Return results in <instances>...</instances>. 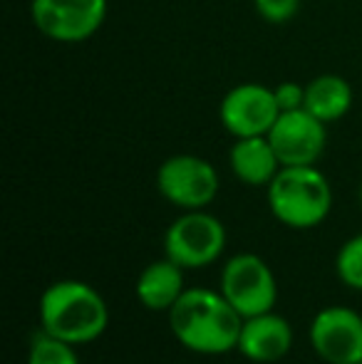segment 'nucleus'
<instances>
[{
	"mask_svg": "<svg viewBox=\"0 0 362 364\" xmlns=\"http://www.w3.org/2000/svg\"><path fill=\"white\" fill-rule=\"evenodd\" d=\"M169 327L196 355H226L238 347L243 317L221 292L188 288L169 310Z\"/></svg>",
	"mask_w": 362,
	"mask_h": 364,
	"instance_id": "f257e3e1",
	"label": "nucleus"
},
{
	"mask_svg": "<svg viewBox=\"0 0 362 364\" xmlns=\"http://www.w3.org/2000/svg\"><path fill=\"white\" fill-rule=\"evenodd\" d=\"M110 307L100 290L82 280H58L40 297V330L70 345H87L105 335Z\"/></svg>",
	"mask_w": 362,
	"mask_h": 364,
	"instance_id": "f03ea898",
	"label": "nucleus"
},
{
	"mask_svg": "<svg viewBox=\"0 0 362 364\" xmlns=\"http://www.w3.org/2000/svg\"><path fill=\"white\" fill-rule=\"evenodd\" d=\"M266 191L273 218L288 228H315L333 208V188L318 166H280Z\"/></svg>",
	"mask_w": 362,
	"mask_h": 364,
	"instance_id": "7ed1b4c3",
	"label": "nucleus"
},
{
	"mask_svg": "<svg viewBox=\"0 0 362 364\" xmlns=\"http://www.w3.org/2000/svg\"><path fill=\"white\" fill-rule=\"evenodd\" d=\"M159 193L181 211H201L218 196V171L211 161L196 154H174L156 171Z\"/></svg>",
	"mask_w": 362,
	"mask_h": 364,
	"instance_id": "20e7f679",
	"label": "nucleus"
},
{
	"mask_svg": "<svg viewBox=\"0 0 362 364\" xmlns=\"http://www.w3.org/2000/svg\"><path fill=\"white\" fill-rule=\"evenodd\" d=\"M226 248V228L213 213L183 211L174 223L166 228L164 250L183 270L206 268Z\"/></svg>",
	"mask_w": 362,
	"mask_h": 364,
	"instance_id": "39448f33",
	"label": "nucleus"
},
{
	"mask_svg": "<svg viewBox=\"0 0 362 364\" xmlns=\"http://www.w3.org/2000/svg\"><path fill=\"white\" fill-rule=\"evenodd\" d=\"M221 292L241 317H253L271 312L278 300V283L273 270L256 253H238L223 265Z\"/></svg>",
	"mask_w": 362,
	"mask_h": 364,
	"instance_id": "423d86ee",
	"label": "nucleus"
},
{
	"mask_svg": "<svg viewBox=\"0 0 362 364\" xmlns=\"http://www.w3.org/2000/svg\"><path fill=\"white\" fill-rule=\"evenodd\" d=\"M30 18L53 43H85L107 20V0H33Z\"/></svg>",
	"mask_w": 362,
	"mask_h": 364,
	"instance_id": "0eeeda50",
	"label": "nucleus"
},
{
	"mask_svg": "<svg viewBox=\"0 0 362 364\" xmlns=\"http://www.w3.org/2000/svg\"><path fill=\"white\" fill-rule=\"evenodd\" d=\"M278 114L280 109L273 87L258 85V82H243L231 87L218 105V119L233 139L268 136Z\"/></svg>",
	"mask_w": 362,
	"mask_h": 364,
	"instance_id": "6e6552de",
	"label": "nucleus"
},
{
	"mask_svg": "<svg viewBox=\"0 0 362 364\" xmlns=\"http://www.w3.org/2000/svg\"><path fill=\"white\" fill-rule=\"evenodd\" d=\"M310 347L328 364L362 362V317L353 307L333 305L320 310L310 322Z\"/></svg>",
	"mask_w": 362,
	"mask_h": 364,
	"instance_id": "1a4fd4ad",
	"label": "nucleus"
},
{
	"mask_svg": "<svg viewBox=\"0 0 362 364\" xmlns=\"http://www.w3.org/2000/svg\"><path fill=\"white\" fill-rule=\"evenodd\" d=\"M280 166H315L328 146V124L308 109L280 112L268 132Z\"/></svg>",
	"mask_w": 362,
	"mask_h": 364,
	"instance_id": "9d476101",
	"label": "nucleus"
},
{
	"mask_svg": "<svg viewBox=\"0 0 362 364\" xmlns=\"http://www.w3.org/2000/svg\"><path fill=\"white\" fill-rule=\"evenodd\" d=\"M290 347H293V327L278 312L271 310L243 320L236 350L246 360L261 364L278 362L288 355Z\"/></svg>",
	"mask_w": 362,
	"mask_h": 364,
	"instance_id": "9b49d317",
	"label": "nucleus"
},
{
	"mask_svg": "<svg viewBox=\"0 0 362 364\" xmlns=\"http://www.w3.org/2000/svg\"><path fill=\"white\" fill-rule=\"evenodd\" d=\"M228 166L233 176L246 186H268L280 171L278 154L268 136H243L228 151Z\"/></svg>",
	"mask_w": 362,
	"mask_h": 364,
	"instance_id": "f8f14e48",
	"label": "nucleus"
},
{
	"mask_svg": "<svg viewBox=\"0 0 362 364\" xmlns=\"http://www.w3.org/2000/svg\"><path fill=\"white\" fill-rule=\"evenodd\" d=\"M183 268L171 258L149 263L137 278V300L151 312H169L183 295Z\"/></svg>",
	"mask_w": 362,
	"mask_h": 364,
	"instance_id": "ddd939ff",
	"label": "nucleus"
},
{
	"mask_svg": "<svg viewBox=\"0 0 362 364\" xmlns=\"http://www.w3.org/2000/svg\"><path fill=\"white\" fill-rule=\"evenodd\" d=\"M353 87L340 75H320L305 85V107L320 122L343 119L353 107Z\"/></svg>",
	"mask_w": 362,
	"mask_h": 364,
	"instance_id": "4468645a",
	"label": "nucleus"
},
{
	"mask_svg": "<svg viewBox=\"0 0 362 364\" xmlns=\"http://www.w3.org/2000/svg\"><path fill=\"white\" fill-rule=\"evenodd\" d=\"M28 364H80V357L75 352V345L40 330L30 342Z\"/></svg>",
	"mask_w": 362,
	"mask_h": 364,
	"instance_id": "2eb2a0df",
	"label": "nucleus"
},
{
	"mask_svg": "<svg viewBox=\"0 0 362 364\" xmlns=\"http://www.w3.org/2000/svg\"><path fill=\"white\" fill-rule=\"evenodd\" d=\"M335 273L348 288L362 290V233L345 240L335 258Z\"/></svg>",
	"mask_w": 362,
	"mask_h": 364,
	"instance_id": "dca6fc26",
	"label": "nucleus"
},
{
	"mask_svg": "<svg viewBox=\"0 0 362 364\" xmlns=\"http://www.w3.org/2000/svg\"><path fill=\"white\" fill-rule=\"evenodd\" d=\"M253 8L266 23L285 25L300 10V0H253Z\"/></svg>",
	"mask_w": 362,
	"mask_h": 364,
	"instance_id": "f3484780",
	"label": "nucleus"
},
{
	"mask_svg": "<svg viewBox=\"0 0 362 364\" xmlns=\"http://www.w3.org/2000/svg\"><path fill=\"white\" fill-rule=\"evenodd\" d=\"M273 95L280 112H295L305 107V87L298 82H280L278 87H273Z\"/></svg>",
	"mask_w": 362,
	"mask_h": 364,
	"instance_id": "a211bd4d",
	"label": "nucleus"
},
{
	"mask_svg": "<svg viewBox=\"0 0 362 364\" xmlns=\"http://www.w3.org/2000/svg\"><path fill=\"white\" fill-rule=\"evenodd\" d=\"M358 196H360V206H362V183H360V191H358Z\"/></svg>",
	"mask_w": 362,
	"mask_h": 364,
	"instance_id": "6ab92c4d",
	"label": "nucleus"
},
{
	"mask_svg": "<svg viewBox=\"0 0 362 364\" xmlns=\"http://www.w3.org/2000/svg\"><path fill=\"white\" fill-rule=\"evenodd\" d=\"M360 364H362V362H360Z\"/></svg>",
	"mask_w": 362,
	"mask_h": 364,
	"instance_id": "aec40b11",
	"label": "nucleus"
}]
</instances>
